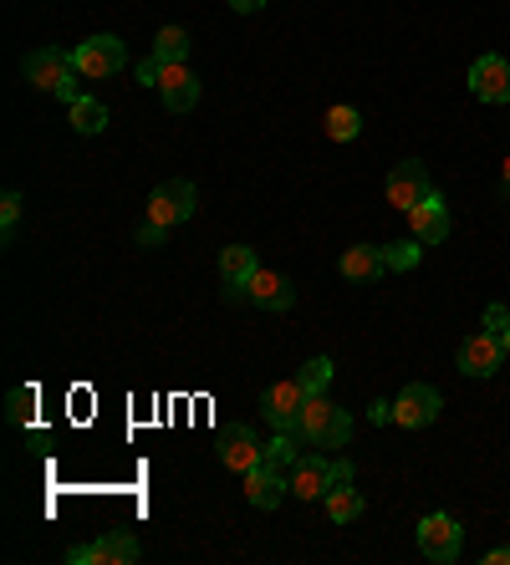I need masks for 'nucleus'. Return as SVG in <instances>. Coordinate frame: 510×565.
<instances>
[{"instance_id":"f257e3e1","label":"nucleus","mask_w":510,"mask_h":565,"mask_svg":"<svg viewBox=\"0 0 510 565\" xmlns=\"http://www.w3.org/2000/svg\"><path fill=\"white\" fill-rule=\"evenodd\" d=\"M296 438H302L306 449H342L347 438H353V418H347V408H337V402L327 398H306L302 418H296Z\"/></svg>"},{"instance_id":"f03ea898","label":"nucleus","mask_w":510,"mask_h":565,"mask_svg":"<svg viewBox=\"0 0 510 565\" xmlns=\"http://www.w3.org/2000/svg\"><path fill=\"white\" fill-rule=\"evenodd\" d=\"M291 499H306V504H317L327 499L337 484H353V464L347 459H322V453H302L296 464H291Z\"/></svg>"},{"instance_id":"7ed1b4c3","label":"nucleus","mask_w":510,"mask_h":565,"mask_svg":"<svg viewBox=\"0 0 510 565\" xmlns=\"http://www.w3.org/2000/svg\"><path fill=\"white\" fill-rule=\"evenodd\" d=\"M72 67L82 72L87 82H107V77H118L123 67H128V51H123L118 36H87L82 47L72 51Z\"/></svg>"},{"instance_id":"20e7f679","label":"nucleus","mask_w":510,"mask_h":565,"mask_svg":"<svg viewBox=\"0 0 510 565\" xmlns=\"http://www.w3.org/2000/svg\"><path fill=\"white\" fill-rule=\"evenodd\" d=\"M143 550H138V540L128 530H107L98 535V540H87V545H72L67 561L72 565H133Z\"/></svg>"},{"instance_id":"39448f33","label":"nucleus","mask_w":510,"mask_h":565,"mask_svg":"<svg viewBox=\"0 0 510 565\" xmlns=\"http://www.w3.org/2000/svg\"><path fill=\"white\" fill-rule=\"evenodd\" d=\"M419 550H424V561H434V565L459 561V550H464L459 519L455 515H424L419 519Z\"/></svg>"},{"instance_id":"423d86ee","label":"nucleus","mask_w":510,"mask_h":565,"mask_svg":"<svg viewBox=\"0 0 510 565\" xmlns=\"http://www.w3.org/2000/svg\"><path fill=\"white\" fill-rule=\"evenodd\" d=\"M194 209H200V194H194V183L189 179H169L149 194V219L153 224H164V230H174V224L189 219Z\"/></svg>"},{"instance_id":"0eeeda50","label":"nucleus","mask_w":510,"mask_h":565,"mask_svg":"<svg viewBox=\"0 0 510 565\" xmlns=\"http://www.w3.org/2000/svg\"><path fill=\"white\" fill-rule=\"evenodd\" d=\"M383 194H388L393 209H404L408 215L413 204H424L429 194H434V179H429V168L419 164V158H404V164L388 174V189H383Z\"/></svg>"},{"instance_id":"6e6552de","label":"nucleus","mask_w":510,"mask_h":565,"mask_svg":"<svg viewBox=\"0 0 510 565\" xmlns=\"http://www.w3.org/2000/svg\"><path fill=\"white\" fill-rule=\"evenodd\" d=\"M21 72H26V82L36 87V92H56V87L67 82L72 72V51H62V47H36L26 62H21Z\"/></svg>"},{"instance_id":"1a4fd4ad","label":"nucleus","mask_w":510,"mask_h":565,"mask_svg":"<svg viewBox=\"0 0 510 565\" xmlns=\"http://www.w3.org/2000/svg\"><path fill=\"white\" fill-rule=\"evenodd\" d=\"M439 408H444V398L429 383H408L398 393V402H393V423L398 428H429L439 418Z\"/></svg>"},{"instance_id":"9d476101","label":"nucleus","mask_w":510,"mask_h":565,"mask_svg":"<svg viewBox=\"0 0 510 565\" xmlns=\"http://www.w3.org/2000/svg\"><path fill=\"white\" fill-rule=\"evenodd\" d=\"M459 372L464 377H495L500 372V362H506V347H500V336L495 332H480V336H464L459 342Z\"/></svg>"},{"instance_id":"9b49d317","label":"nucleus","mask_w":510,"mask_h":565,"mask_svg":"<svg viewBox=\"0 0 510 565\" xmlns=\"http://www.w3.org/2000/svg\"><path fill=\"white\" fill-rule=\"evenodd\" d=\"M302 408H306L302 377H291V383H276V387H266V393H260V413L271 418L281 433H296V418H302Z\"/></svg>"},{"instance_id":"f8f14e48","label":"nucleus","mask_w":510,"mask_h":565,"mask_svg":"<svg viewBox=\"0 0 510 565\" xmlns=\"http://www.w3.org/2000/svg\"><path fill=\"white\" fill-rule=\"evenodd\" d=\"M220 464L230 468V474H251L255 464H260V453H266V444H260V438H255L251 428H245V423H235V428H225L220 433Z\"/></svg>"},{"instance_id":"ddd939ff","label":"nucleus","mask_w":510,"mask_h":565,"mask_svg":"<svg viewBox=\"0 0 510 565\" xmlns=\"http://www.w3.org/2000/svg\"><path fill=\"white\" fill-rule=\"evenodd\" d=\"M240 479H245V499H251L255 510H276V504H281V499L291 495L286 468L266 464V459H260V464H255L251 474H240Z\"/></svg>"},{"instance_id":"4468645a","label":"nucleus","mask_w":510,"mask_h":565,"mask_svg":"<svg viewBox=\"0 0 510 565\" xmlns=\"http://www.w3.org/2000/svg\"><path fill=\"white\" fill-rule=\"evenodd\" d=\"M158 98L169 113H189L200 102V77L189 62H164V77H158Z\"/></svg>"},{"instance_id":"2eb2a0df","label":"nucleus","mask_w":510,"mask_h":565,"mask_svg":"<svg viewBox=\"0 0 510 565\" xmlns=\"http://www.w3.org/2000/svg\"><path fill=\"white\" fill-rule=\"evenodd\" d=\"M470 92L480 102H510V62L506 56H480L475 67H470Z\"/></svg>"},{"instance_id":"dca6fc26","label":"nucleus","mask_w":510,"mask_h":565,"mask_svg":"<svg viewBox=\"0 0 510 565\" xmlns=\"http://www.w3.org/2000/svg\"><path fill=\"white\" fill-rule=\"evenodd\" d=\"M408 234H413L419 245H444V240H449V209H444L439 194H429L424 204L408 209Z\"/></svg>"},{"instance_id":"f3484780","label":"nucleus","mask_w":510,"mask_h":565,"mask_svg":"<svg viewBox=\"0 0 510 565\" xmlns=\"http://www.w3.org/2000/svg\"><path fill=\"white\" fill-rule=\"evenodd\" d=\"M245 285H251V300H255V306H266V311H286L291 300H296L291 281H286V275H276V270H255Z\"/></svg>"},{"instance_id":"a211bd4d","label":"nucleus","mask_w":510,"mask_h":565,"mask_svg":"<svg viewBox=\"0 0 510 565\" xmlns=\"http://www.w3.org/2000/svg\"><path fill=\"white\" fill-rule=\"evenodd\" d=\"M383 245H353L347 255H342V275L347 281H378L383 275Z\"/></svg>"},{"instance_id":"6ab92c4d","label":"nucleus","mask_w":510,"mask_h":565,"mask_svg":"<svg viewBox=\"0 0 510 565\" xmlns=\"http://www.w3.org/2000/svg\"><path fill=\"white\" fill-rule=\"evenodd\" d=\"M255 270H260V266H255V249L251 245H225L220 249V281L225 285H245Z\"/></svg>"},{"instance_id":"aec40b11","label":"nucleus","mask_w":510,"mask_h":565,"mask_svg":"<svg viewBox=\"0 0 510 565\" xmlns=\"http://www.w3.org/2000/svg\"><path fill=\"white\" fill-rule=\"evenodd\" d=\"M322 504H327V519H332V525H353V519L368 510V499L357 495L353 484H337V489H332Z\"/></svg>"},{"instance_id":"412c9836","label":"nucleus","mask_w":510,"mask_h":565,"mask_svg":"<svg viewBox=\"0 0 510 565\" xmlns=\"http://www.w3.org/2000/svg\"><path fill=\"white\" fill-rule=\"evenodd\" d=\"M36 402H41V393H36L31 383L11 387V398H5V423H11V428H31V418H36Z\"/></svg>"},{"instance_id":"4be33fe9","label":"nucleus","mask_w":510,"mask_h":565,"mask_svg":"<svg viewBox=\"0 0 510 565\" xmlns=\"http://www.w3.org/2000/svg\"><path fill=\"white\" fill-rule=\"evenodd\" d=\"M72 128H77L82 138L102 133V128H107V107H102L98 98H77L72 102Z\"/></svg>"},{"instance_id":"5701e85b","label":"nucleus","mask_w":510,"mask_h":565,"mask_svg":"<svg viewBox=\"0 0 510 565\" xmlns=\"http://www.w3.org/2000/svg\"><path fill=\"white\" fill-rule=\"evenodd\" d=\"M322 128H327V138H332V143H353V138L362 133V113L342 102V107H332V113H327Z\"/></svg>"},{"instance_id":"b1692460","label":"nucleus","mask_w":510,"mask_h":565,"mask_svg":"<svg viewBox=\"0 0 510 565\" xmlns=\"http://www.w3.org/2000/svg\"><path fill=\"white\" fill-rule=\"evenodd\" d=\"M153 56H158V62H184L189 56V31L184 26H164V31L153 36Z\"/></svg>"},{"instance_id":"393cba45","label":"nucleus","mask_w":510,"mask_h":565,"mask_svg":"<svg viewBox=\"0 0 510 565\" xmlns=\"http://www.w3.org/2000/svg\"><path fill=\"white\" fill-rule=\"evenodd\" d=\"M296 444H302L296 433H281V428H276V438L266 444V453H260V459H266V464H276V468H286V474H291V464H296V459L306 453V449H296Z\"/></svg>"},{"instance_id":"a878e982","label":"nucleus","mask_w":510,"mask_h":565,"mask_svg":"<svg viewBox=\"0 0 510 565\" xmlns=\"http://www.w3.org/2000/svg\"><path fill=\"white\" fill-rule=\"evenodd\" d=\"M296 377H302L306 398H322L327 387H332V362H327V357H311V362H306L302 372H296Z\"/></svg>"},{"instance_id":"bb28decb","label":"nucleus","mask_w":510,"mask_h":565,"mask_svg":"<svg viewBox=\"0 0 510 565\" xmlns=\"http://www.w3.org/2000/svg\"><path fill=\"white\" fill-rule=\"evenodd\" d=\"M424 260V245L419 240H398V245H383V266L388 270H413Z\"/></svg>"},{"instance_id":"cd10ccee","label":"nucleus","mask_w":510,"mask_h":565,"mask_svg":"<svg viewBox=\"0 0 510 565\" xmlns=\"http://www.w3.org/2000/svg\"><path fill=\"white\" fill-rule=\"evenodd\" d=\"M16 219H21V194L16 189H5V194H0V224H5V240L16 234Z\"/></svg>"},{"instance_id":"c85d7f7f","label":"nucleus","mask_w":510,"mask_h":565,"mask_svg":"<svg viewBox=\"0 0 510 565\" xmlns=\"http://www.w3.org/2000/svg\"><path fill=\"white\" fill-rule=\"evenodd\" d=\"M164 234H169L164 224H153V219H143L133 240H138V249H158V245H164Z\"/></svg>"},{"instance_id":"c756f323","label":"nucleus","mask_w":510,"mask_h":565,"mask_svg":"<svg viewBox=\"0 0 510 565\" xmlns=\"http://www.w3.org/2000/svg\"><path fill=\"white\" fill-rule=\"evenodd\" d=\"M158 77H164V62H158V56L149 51V56L138 62V82H143V87H158Z\"/></svg>"},{"instance_id":"7c9ffc66","label":"nucleus","mask_w":510,"mask_h":565,"mask_svg":"<svg viewBox=\"0 0 510 565\" xmlns=\"http://www.w3.org/2000/svg\"><path fill=\"white\" fill-rule=\"evenodd\" d=\"M506 326H510V311H506V306H485V332L500 336Z\"/></svg>"},{"instance_id":"2f4dec72","label":"nucleus","mask_w":510,"mask_h":565,"mask_svg":"<svg viewBox=\"0 0 510 565\" xmlns=\"http://www.w3.org/2000/svg\"><path fill=\"white\" fill-rule=\"evenodd\" d=\"M77 77H82V72H72V77H67V82H62V87H56V98H62V102H67V107H72V102H77V98H82V82H77Z\"/></svg>"},{"instance_id":"473e14b6","label":"nucleus","mask_w":510,"mask_h":565,"mask_svg":"<svg viewBox=\"0 0 510 565\" xmlns=\"http://www.w3.org/2000/svg\"><path fill=\"white\" fill-rule=\"evenodd\" d=\"M368 418H373V423H393V402L388 398H373V402H368Z\"/></svg>"},{"instance_id":"72a5a7b5","label":"nucleus","mask_w":510,"mask_h":565,"mask_svg":"<svg viewBox=\"0 0 510 565\" xmlns=\"http://www.w3.org/2000/svg\"><path fill=\"white\" fill-rule=\"evenodd\" d=\"M485 565H510V545H500V550H490V555H485Z\"/></svg>"},{"instance_id":"f704fd0d","label":"nucleus","mask_w":510,"mask_h":565,"mask_svg":"<svg viewBox=\"0 0 510 565\" xmlns=\"http://www.w3.org/2000/svg\"><path fill=\"white\" fill-rule=\"evenodd\" d=\"M230 5H235L240 16H251V11H260V5H266V0H230Z\"/></svg>"},{"instance_id":"c9c22d12","label":"nucleus","mask_w":510,"mask_h":565,"mask_svg":"<svg viewBox=\"0 0 510 565\" xmlns=\"http://www.w3.org/2000/svg\"><path fill=\"white\" fill-rule=\"evenodd\" d=\"M500 183H506V194H510V158H506V168H500Z\"/></svg>"},{"instance_id":"e433bc0d","label":"nucleus","mask_w":510,"mask_h":565,"mask_svg":"<svg viewBox=\"0 0 510 565\" xmlns=\"http://www.w3.org/2000/svg\"><path fill=\"white\" fill-rule=\"evenodd\" d=\"M500 347H506V357H510V326H506V332H500Z\"/></svg>"}]
</instances>
